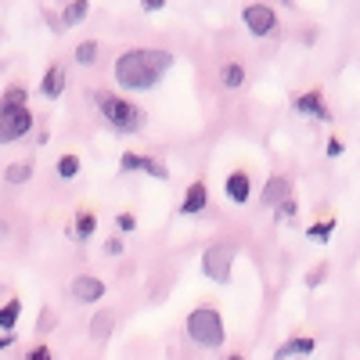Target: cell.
<instances>
[{
    "instance_id": "8",
    "label": "cell",
    "mask_w": 360,
    "mask_h": 360,
    "mask_svg": "<svg viewBox=\"0 0 360 360\" xmlns=\"http://www.w3.org/2000/svg\"><path fill=\"white\" fill-rule=\"evenodd\" d=\"M123 169H144V173H152V176H159V180H166V176H169L162 162L148 159V155H134V152H127V155H123Z\"/></svg>"
},
{
    "instance_id": "28",
    "label": "cell",
    "mask_w": 360,
    "mask_h": 360,
    "mask_svg": "<svg viewBox=\"0 0 360 360\" xmlns=\"http://www.w3.org/2000/svg\"><path fill=\"white\" fill-rule=\"evenodd\" d=\"M231 360H242V356H231Z\"/></svg>"
},
{
    "instance_id": "15",
    "label": "cell",
    "mask_w": 360,
    "mask_h": 360,
    "mask_svg": "<svg viewBox=\"0 0 360 360\" xmlns=\"http://www.w3.org/2000/svg\"><path fill=\"white\" fill-rule=\"evenodd\" d=\"M15 108H25V90L22 86H8L4 98H0V112H15Z\"/></svg>"
},
{
    "instance_id": "16",
    "label": "cell",
    "mask_w": 360,
    "mask_h": 360,
    "mask_svg": "<svg viewBox=\"0 0 360 360\" xmlns=\"http://www.w3.org/2000/svg\"><path fill=\"white\" fill-rule=\"evenodd\" d=\"M310 349H314V339H292L274 353V360H285V356H295V353H310Z\"/></svg>"
},
{
    "instance_id": "2",
    "label": "cell",
    "mask_w": 360,
    "mask_h": 360,
    "mask_svg": "<svg viewBox=\"0 0 360 360\" xmlns=\"http://www.w3.org/2000/svg\"><path fill=\"white\" fill-rule=\"evenodd\" d=\"M94 101H98V112L108 119V127H112V130H119V134H137V130L144 127L141 108L130 105V101H123V98H115V94H108V90L94 94Z\"/></svg>"
},
{
    "instance_id": "14",
    "label": "cell",
    "mask_w": 360,
    "mask_h": 360,
    "mask_svg": "<svg viewBox=\"0 0 360 360\" xmlns=\"http://www.w3.org/2000/svg\"><path fill=\"white\" fill-rule=\"evenodd\" d=\"M295 108L307 112V115H314V119H328V112H324V105H321V94H303V98L295 101Z\"/></svg>"
},
{
    "instance_id": "19",
    "label": "cell",
    "mask_w": 360,
    "mask_h": 360,
    "mask_svg": "<svg viewBox=\"0 0 360 360\" xmlns=\"http://www.w3.org/2000/svg\"><path fill=\"white\" fill-rule=\"evenodd\" d=\"M29 173H33V169H29V162H18V166H8V184H25V180H29Z\"/></svg>"
},
{
    "instance_id": "21",
    "label": "cell",
    "mask_w": 360,
    "mask_h": 360,
    "mask_svg": "<svg viewBox=\"0 0 360 360\" xmlns=\"http://www.w3.org/2000/svg\"><path fill=\"white\" fill-rule=\"evenodd\" d=\"M242 79H245V69L242 65H224V83L227 86H242Z\"/></svg>"
},
{
    "instance_id": "10",
    "label": "cell",
    "mask_w": 360,
    "mask_h": 360,
    "mask_svg": "<svg viewBox=\"0 0 360 360\" xmlns=\"http://www.w3.org/2000/svg\"><path fill=\"white\" fill-rule=\"evenodd\" d=\"M202 209H205V184L195 180V184L188 188V195H184V202H180V213L195 217V213H202Z\"/></svg>"
},
{
    "instance_id": "23",
    "label": "cell",
    "mask_w": 360,
    "mask_h": 360,
    "mask_svg": "<svg viewBox=\"0 0 360 360\" xmlns=\"http://www.w3.org/2000/svg\"><path fill=\"white\" fill-rule=\"evenodd\" d=\"M76 234H79V238L94 234V217H90V213H79V220H76Z\"/></svg>"
},
{
    "instance_id": "25",
    "label": "cell",
    "mask_w": 360,
    "mask_h": 360,
    "mask_svg": "<svg viewBox=\"0 0 360 360\" xmlns=\"http://www.w3.org/2000/svg\"><path fill=\"white\" fill-rule=\"evenodd\" d=\"M115 224H119V231H134V227H137V220H134L130 213H123V217H119Z\"/></svg>"
},
{
    "instance_id": "11",
    "label": "cell",
    "mask_w": 360,
    "mask_h": 360,
    "mask_svg": "<svg viewBox=\"0 0 360 360\" xmlns=\"http://www.w3.org/2000/svg\"><path fill=\"white\" fill-rule=\"evenodd\" d=\"M112 328H115L112 310H98V314H94V321H90V339H94V342L112 339Z\"/></svg>"
},
{
    "instance_id": "4",
    "label": "cell",
    "mask_w": 360,
    "mask_h": 360,
    "mask_svg": "<svg viewBox=\"0 0 360 360\" xmlns=\"http://www.w3.org/2000/svg\"><path fill=\"white\" fill-rule=\"evenodd\" d=\"M231 263H234V245H213V249H205L202 256V270H205V278L209 281H217V285H227L231 281Z\"/></svg>"
},
{
    "instance_id": "18",
    "label": "cell",
    "mask_w": 360,
    "mask_h": 360,
    "mask_svg": "<svg viewBox=\"0 0 360 360\" xmlns=\"http://www.w3.org/2000/svg\"><path fill=\"white\" fill-rule=\"evenodd\" d=\"M86 11H90L86 0H76V4H69V8H65V22H69V25H79V22L86 18Z\"/></svg>"
},
{
    "instance_id": "1",
    "label": "cell",
    "mask_w": 360,
    "mask_h": 360,
    "mask_svg": "<svg viewBox=\"0 0 360 360\" xmlns=\"http://www.w3.org/2000/svg\"><path fill=\"white\" fill-rule=\"evenodd\" d=\"M169 65H173L169 51L137 47V51H127V54L115 58V79H119V86H127V90H152L166 76Z\"/></svg>"
},
{
    "instance_id": "22",
    "label": "cell",
    "mask_w": 360,
    "mask_h": 360,
    "mask_svg": "<svg viewBox=\"0 0 360 360\" xmlns=\"http://www.w3.org/2000/svg\"><path fill=\"white\" fill-rule=\"evenodd\" d=\"M58 173H62V176H76L79 173V159L76 155H62V159H58Z\"/></svg>"
},
{
    "instance_id": "17",
    "label": "cell",
    "mask_w": 360,
    "mask_h": 360,
    "mask_svg": "<svg viewBox=\"0 0 360 360\" xmlns=\"http://www.w3.org/2000/svg\"><path fill=\"white\" fill-rule=\"evenodd\" d=\"M18 317H22V303H18V299H11L8 307H0V328H15Z\"/></svg>"
},
{
    "instance_id": "13",
    "label": "cell",
    "mask_w": 360,
    "mask_h": 360,
    "mask_svg": "<svg viewBox=\"0 0 360 360\" xmlns=\"http://www.w3.org/2000/svg\"><path fill=\"white\" fill-rule=\"evenodd\" d=\"M62 90H65V69L62 65H51L47 76H44V94L47 98H58Z\"/></svg>"
},
{
    "instance_id": "6",
    "label": "cell",
    "mask_w": 360,
    "mask_h": 360,
    "mask_svg": "<svg viewBox=\"0 0 360 360\" xmlns=\"http://www.w3.org/2000/svg\"><path fill=\"white\" fill-rule=\"evenodd\" d=\"M242 22L249 25L252 37H266V33H274L278 15H274V8H266V4H249V8L242 11Z\"/></svg>"
},
{
    "instance_id": "3",
    "label": "cell",
    "mask_w": 360,
    "mask_h": 360,
    "mask_svg": "<svg viewBox=\"0 0 360 360\" xmlns=\"http://www.w3.org/2000/svg\"><path fill=\"white\" fill-rule=\"evenodd\" d=\"M188 335H191V342H198V346H205V349H217V346L224 342V321H220V314H217L213 307L191 310V317H188Z\"/></svg>"
},
{
    "instance_id": "24",
    "label": "cell",
    "mask_w": 360,
    "mask_h": 360,
    "mask_svg": "<svg viewBox=\"0 0 360 360\" xmlns=\"http://www.w3.org/2000/svg\"><path fill=\"white\" fill-rule=\"evenodd\" d=\"M332 231H335V224H317V227H310V238H317V242H324V238H332Z\"/></svg>"
},
{
    "instance_id": "26",
    "label": "cell",
    "mask_w": 360,
    "mask_h": 360,
    "mask_svg": "<svg viewBox=\"0 0 360 360\" xmlns=\"http://www.w3.org/2000/svg\"><path fill=\"white\" fill-rule=\"evenodd\" d=\"M29 360H51V349L47 346H37L33 353H29Z\"/></svg>"
},
{
    "instance_id": "20",
    "label": "cell",
    "mask_w": 360,
    "mask_h": 360,
    "mask_svg": "<svg viewBox=\"0 0 360 360\" xmlns=\"http://www.w3.org/2000/svg\"><path fill=\"white\" fill-rule=\"evenodd\" d=\"M94 58H98V44H94V40H86V44H79V47H76V62L90 65Z\"/></svg>"
},
{
    "instance_id": "12",
    "label": "cell",
    "mask_w": 360,
    "mask_h": 360,
    "mask_svg": "<svg viewBox=\"0 0 360 360\" xmlns=\"http://www.w3.org/2000/svg\"><path fill=\"white\" fill-rule=\"evenodd\" d=\"M292 195V184L285 176H274V180H266V188H263V202L266 205H281L285 198Z\"/></svg>"
},
{
    "instance_id": "5",
    "label": "cell",
    "mask_w": 360,
    "mask_h": 360,
    "mask_svg": "<svg viewBox=\"0 0 360 360\" xmlns=\"http://www.w3.org/2000/svg\"><path fill=\"white\" fill-rule=\"evenodd\" d=\"M29 127H33V115H29V108H15V112H0V144L8 141H18L29 134Z\"/></svg>"
},
{
    "instance_id": "27",
    "label": "cell",
    "mask_w": 360,
    "mask_h": 360,
    "mask_svg": "<svg viewBox=\"0 0 360 360\" xmlns=\"http://www.w3.org/2000/svg\"><path fill=\"white\" fill-rule=\"evenodd\" d=\"M105 249H108V252H112V256H119V252H123V245H119V242H115V238H112V242H108V245H105Z\"/></svg>"
},
{
    "instance_id": "7",
    "label": "cell",
    "mask_w": 360,
    "mask_h": 360,
    "mask_svg": "<svg viewBox=\"0 0 360 360\" xmlns=\"http://www.w3.org/2000/svg\"><path fill=\"white\" fill-rule=\"evenodd\" d=\"M101 295H105V281H98V278L83 274L72 281V299H79V303H98Z\"/></svg>"
},
{
    "instance_id": "9",
    "label": "cell",
    "mask_w": 360,
    "mask_h": 360,
    "mask_svg": "<svg viewBox=\"0 0 360 360\" xmlns=\"http://www.w3.org/2000/svg\"><path fill=\"white\" fill-rule=\"evenodd\" d=\"M252 195V184H249V173H242V169H238V173H231L227 176V198L231 202H238V205H242L245 198Z\"/></svg>"
}]
</instances>
